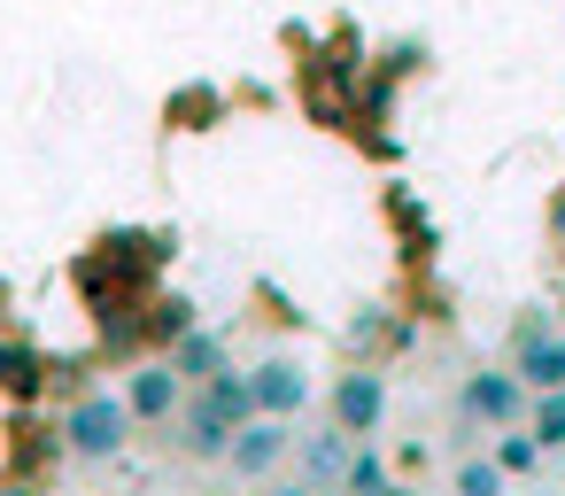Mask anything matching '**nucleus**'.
I'll return each instance as SVG.
<instances>
[{
    "mask_svg": "<svg viewBox=\"0 0 565 496\" xmlns=\"http://www.w3.org/2000/svg\"><path fill=\"white\" fill-rule=\"evenodd\" d=\"M380 71H387V78H418V71H426V48H418V40H395Z\"/></svg>",
    "mask_w": 565,
    "mask_h": 496,
    "instance_id": "obj_21",
    "label": "nucleus"
},
{
    "mask_svg": "<svg viewBox=\"0 0 565 496\" xmlns=\"http://www.w3.org/2000/svg\"><path fill=\"white\" fill-rule=\"evenodd\" d=\"M163 357H171V372H179L186 388H210V380H217V372L233 365V349H225V334H210V326H194V334H186L179 349H163Z\"/></svg>",
    "mask_w": 565,
    "mask_h": 496,
    "instance_id": "obj_15",
    "label": "nucleus"
},
{
    "mask_svg": "<svg viewBox=\"0 0 565 496\" xmlns=\"http://www.w3.org/2000/svg\"><path fill=\"white\" fill-rule=\"evenodd\" d=\"M194 326H202V303H194V295H179V287H156V295H148V310H140V334H148V349H156V357H163V349H179Z\"/></svg>",
    "mask_w": 565,
    "mask_h": 496,
    "instance_id": "obj_13",
    "label": "nucleus"
},
{
    "mask_svg": "<svg viewBox=\"0 0 565 496\" xmlns=\"http://www.w3.org/2000/svg\"><path fill=\"white\" fill-rule=\"evenodd\" d=\"M233 434H241V426H233L225 411H210L202 388H186V403H179V419H171V442H179L194 465H225V457H233Z\"/></svg>",
    "mask_w": 565,
    "mask_h": 496,
    "instance_id": "obj_6",
    "label": "nucleus"
},
{
    "mask_svg": "<svg viewBox=\"0 0 565 496\" xmlns=\"http://www.w3.org/2000/svg\"><path fill=\"white\" fill-rule=\"evenodd\" d=\"M125 403H132L140 426H171L179 403H186V380L171 372V357H132L125 365Z\"/></svg>",
    "mask_w": 565,
    "mask_h": 496,
    "instance_id": "obj_5",
    "label": "nucleus"
},
{
    "mask_svg": "<svg viewBox=\"0 0 565 496\" xmlns=\"http://www.w3.org/2000/svg\"><path fill=\"white\" fill-rule=\"evenodd\" d=\"M264 496H318V488H310V481H271Z\"/></svg>",
    "mask_w": 565,
    "mask_h": 496,
    "instance_id": "obj_24",
    "label": "nucleus"
},
{
    "mask_svg": "<svg viewBox=\"0 0 565 496\" xmlns=\"http://www.w3.org/2000/svg\"><path fill=\"white\" fill-rule=\"evenodd\" d=\"M387 225H395V233H403V256H411V264H426V256H434V249H441V225H434V218H426V202H418V194H411V187H403V179H395V187H387Z\"/></svg>",
    "mask_w": 565,
    "mask_h": 496,
    "instance_id": "obj_14",
    "label": "nucleus"
},
{
    "mask_svg": "<svg viewBox=\"0 0 565 496\" xmlns=\"http://www.w3.org/2000/svg\"><path fill=\"white\" fill-rule=\"evenodd\" d=\"M380 496H426V488H411V481H387V488H380Z\"/></svg>",
    "mask_w": 565,
    "mask_h": 496,
    "instance_id": "obj_26",
    "label": "nucleus"
},
{
    "mask_svg": "<svg viewBox=\"0 0 565 496\" xmlns=\"http://www.w3.org/2000/svg\"><path fill=\"white\" fill-rule=\"evenodd\" d=\"M341 349H349V365H387V357L411 349V326H403L395 310H356V318L341 326Z\"/></svg>",
    "mask_w": 565,
    "mask_h": 496,
    "instance_id": "obj_10",
    "label": "nucleus"
},
{
    "mask_svg": "<svg viewBox=\"0 0 565 496\" xmlns=\"http://www.w3.org/2000/svg\"><path fill=\"white\" fill-rule=\"evenodd\" d=\"M542 233H550V256L565 264V179L550 187V210H542Z\"/></svg>",
    "mask_w": 565,
    "mask_h": 496,
    "instance_id": "obj_22",
    "label": "nucleus"
},
{
    "mask_svg": "<svg viewBox=\"0 0 565 496\" xmlns=\"http://www.w3.org/2000/svg\"><path fill=\"white\" fill-rule=\"evenodd\" d=\"M387 481H395V473H387V450H380V442H356V457H349V481H341V488H349V496H380Z\"/></svg>",
    "mask_w": 565,
    "mask_h": 496,
    "instance_id": "obj_17",
    "label": "nucleus"
},
{
    "mask_svg": "<svg viewBox=\"0 0 565 496\" xmlns=\"http://www.w3.org/2000/svg\"><path fill=\"white\" fill-rule=\"evenodd\" d=\"M248 388H256V419H295V411H310V365L302 357H264V365H248Z\"/></svg>",
    "mask_w": 565,
    "mask_h": 496,
    "instance_id": "obj_7",
    "label": "nucleus"
},
{
    "mask_svg": "<svg viewBox=\"0 0 565 496\" xmlns=\"http://www.w3.org/2000/svg\"><path fill=\"white\" fill-rule=\"evenodd\" d=\"M526 434H534V450H542V457H550V450H565V388H557V395H534Z\"/></svg>",
    "mask_w": 565,
    "mask_h": 496,
    "instance_id": "obj_18",
    "label": "nucleus"
},
{
    "mask_svg": "<svg viewBox=\"0 0 565 496\" xmlns=\"http://www.w3.org/2000/svg\"><path fill=\"white\" fill-rule=\"evenodd\" d=\"M63 450L71 457H86V465H102V457H117L125 450V434L140 426L132 419V403H125V388L109 395V388H94V395H78V403H63Z\"/></svg>",
    "mask_w": 565,
    "mask_h": 496,
    "instance_id": "obj_1",
    "label": "nucleus"
},
{
    "mask_svg": "<svg viewBox=\"0 0 565 496\" xmlns=\"http://www.w3.org/2000/svg\"><path fill=\"white\" fill-rule=\"evenodd\" d=\"M326 419H333L341 434H356V442H372V434L387 426V372H380V365H349V372H333V395H326Z\"/></svg>",
    "mask_w": 565,
    "mask_h": 496,
    "instance_id": "obj_3",
    "label": "nucleus"
},
{
    "mask_svg": "<svg viewBox=\"0 0 565 496\" xmlns=\"http://www.w3.org/2000/svg\"><path fill=\"white\" fill-rule=\"evenodd\" d=\"M217 117H225V94H217V86H179V94H171V109H163V125H171V133H210Z\"/></svg>",
    "mask_w": 565,
    "mask_h": 496,
    "instance_id": "obj_16",
    "label": "nucleus"
},
{
    "mask_svg": "<svg viewBox=\"0 0 565 496\" xmlns=\"http://www.w3.org/2000/svg\"><path fill=\"white\" fill-rule=\"evenodd\" d=\"M526 411H534V388H526L511 365H480V372H465V388H457V419H472V426H488V434L526 426Z\"/></svg>",
    "mask_w": 565,
    "mask_h": 496,
    "instance_id": "obj_2",
    "label": "nucleus"
},
{
    "mask_svg": "<svg viewBox=\"0 0 565 496\" xmlns=\"http://www.w3.org/2000/svg\"><path fill=\"white\" fill-rule=\"evenodd\" d=\"M287 457H295V419H248V426L233 434V457H225V465H233L241 481H271Z\"/></svg>",
    "mask_w": 565,
    "mask_h": 496,
    "instance_id": "obj_8",
    "label": "nucleus"
},
{
    "mask_svg": "<svg viewBox=\"0 0 565 496\" xmlns=\"http://www.w3.org/2000/svg\"><path fill=\"white\" fill-rule=\"evenodd\" d=\"M503 481H511V473H503L495 457H465V465L449 473V496H503Z\"/></svg>",
    "mask_w": 565,
    "mask_h": 496,
    "instance_id": "obj_19",
    "label": "nucleus"
},
{
    "mask_svg": "<svg viewBox=\"0 0 565 496\" xmlns=\"http://www.w3.org/2000/svg\"><path fill=\"white\" fill-rule=\"evenodd\" d=\"M0 496H47V481H9L0 473Z\"/></svg>",
    "mask_w": 565,
    "mask_h": 496,
    "instance_id": "obj_23",
    "label": "nucleus"
},
{
    "mask_svg": "<svg viewBox=\"0 0 565 496\" xmlns=\"http://www.w3.org/2000/svg\"><path fill=\"white\" fill-rule=\"evenodd\" d=\"M488 457H495V465H503V473H511V481H519V473H534V465H542V450H534V434H526V426H503V434H495V450H488Z\"/></svg>",
    "mask_w": 565,
    "mask_h": 496,
    "instance_id": "obj_20",
    "label": "nucleus"
},
{
    "mask_svg": "<svg viewBox=\"0 0 565 496\" xmlns=\"http://www.w3.org/2000/svg\"><path fill=\"white\" fill-rule=\"evenodd\" d=\"M550 310L565 318V264H557V279H550Z\"/></svg>",
    "mask_w": 565,
    "mask_h": 496,
    "instance_id": "obj_25",
    "label": "nucleus"
},
{
    "mask_svg": "<svg viewBox=\"0 0 565 496\" xmlns=\"http://www.w3.org/2000/svg\"><path fill=\"white\" fill-rule=\"evenodd\" d=\"M47 388H55V357L32 334H0V403L32 411V403H47Z\"/></svg>",
    "mask_w": 565,
    "mask_h": 496,
    "instance_id": "obj_4",
    "label": "nucleus"
},
{
    "mask_svg": "<svg viewBox=\"0 0 565 496\" xmlns=\"http://www.w3.org/2000/svg\"><path fill=\"white\" fill-rule=\"evenodd\" d=\"M17 442H9V481H47L71 450H63V426L55 419H32V411H17V426H9Z\"/></svg>",
    "mask_w": 565,
    "mask_h": 496,
    "instance_id": "obj_9",
    "label": "nucleus"
},
{
    "mask_svg": "<svg viewBox=\"0 0 565 496\" xmlns=\"http://www.w3.org/2000/svg\"><path fill=\"white\" fill-rule=\"evenodd\" d=\"M503 365H511L534 395H557V388H565V326H550V334H534V341H511Z\"/></svg>",
    "mask_w": 565,
    "mask_h": 496,
    "instance_id": "obj_12",
    "label": "nucleus"
},
{
    "mask_svg": "<svg viewBox=\"0 0 565 496\" xmlns=\"http://www.w3.org/2000/svg\"><path fill=\"white\" fill-rule=\"evenodd\" d=\"M0 310H9V287H0Z\"/></svg>",
    "mask_w": 565,
    "mask_h": 496,
    "instance_id": "obj_27",
    "label": "nucleus"
},
{
    "mask_svg": "<svg viewBox=\"0 0 565 496\" xmlns=\"http://www.w3.org/2000/svg\"><path fill=\"white\" fill-rule=\"evenodd\" d=\"M295 457H302V481L326 496V488H341L349 481V457H356V434H341L333 419L318 426V434H295Z\"/></svg>",
    "mask_w": 565,
    "mask_h": 496,
    "instance_id": "obj_11",
    "label": "nucleus"
}]
</instances>
